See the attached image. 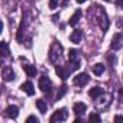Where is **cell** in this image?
Here are the masks:
<instances>
[{
	"label": "cell",
	"instance_id": "obj_12",
	"mask_svg": "<svg viewBox=\"0 0 123 123\" xmlns=\"http://www.w3.org/2000/svg\"><path fill=\"white\" fill-rule=\"evenodd\" d=\"M70 39H71V42H74V43H80L81 42V39H83V32L81 31H74L73 33H71V36H70Z\"/></svg>",
	"mask_w": 123,
	"mask_h": 123
},
{
	"label": "cell",
	"instance_id": "obj_13",
	"mask_svg": "<svg viewBox=\"0 0 123 123\" xmlns=\"http://www.w3.org/2000/svg\"><path fill=\"white\" fill-rule=\"evenodd\" d=\"M73 110H74L75 114H83V113L87 110V106H86L84 103H75L74 107H73Z\"/></svg>",
	"mask_w": 123,
	"mask_h": 123
},
{
	"label": "cell",
	"instance_id": "obj_8",
	"mask_svg": "<svg viewBox=\"0 0 123 123\" xmlns=\"http://www.w3.org/2000/svg\"><path fill=\"white\" fill-rule=\"evenodd\" d=\"M122 35L120 33H116L114 36H113V39H111V43H110V48L111 49H120V46H122Z\"/></svg>",
	"mask_w": 123,
	"mask_h": 123
},
{
	"label": "cell",
	"instance_id": "obj_25",
	"mask_svg": "<svg viewBox=\"0 0 123 123\" xmlns=\"http://www.w3.org/2000/svg\"><path fill=\"white\" fill-rule=\"evenodd\" d=\"M114 122H123V116H116L114 117Z\"/></svg>",
	"mask_w": 123,
	"mask_h": 123
},
{
	"label": "cell",
	"instance_id": "obj_7",
	"mask_svg": "<svg viewBox=\"0 0 123 123\" xmlns=\"http://www.w3.org/2000/svg\"><path fill=\"white\" fill-rule=\"evenodd\" d=\"M2 74H3V80L5 81H13L15 80V73H13L12 67H5Z\"/></svg>",
	"mask_w": 123,
	"mask_h": 123
},
{
	"label": "cell",
	"instance_id": "obj_21",
	"mask_svg": "<svg viewBox=\"0 0 123 123\" xmlns=\"http://www.w3.org/2000/svg\"><path fill=\"white\" fill-rule=\"evenodd\" d=\"M67 93V86L65 84H62V86H61V88H59V93L56 94V98L59 100V98H62V96Z\"/></svg>",
	"mask_w": 123,
	"mask_h": 123
},
{
	"label": "cell",
	"instance_id": "obj_10",
	"mask_svg": "<svg viewBox=\"0 0 123 123\" xmlns=\"http://www.w3.org/2000/svg\"><path fill=\"white\" fill-rule=\"evenodd\" d=\"M22 67H23V70H25V73H26V75H28V77H35V75L38 74V70L35 68V65L25 64V65H22Z\"/></svg>",
	"mask_w": 123,
	"mask_h": 123
},
{
	"label": "cell",
	"instance_id": "obj_27",
	"mask_svg": "<svg viewBox=\"0 0 123 123\" xmlns=\"http://www.w3.org/2000/svg\"><path fill=\"white\" fill-rule=\"evenodd\" d=\"M84 2H86V0H77V3H80V5H81V3H84Z\"/></svg>",
	"mask_w": 123,
	"mask_h": 123
},
{
	"label": "cell",
	"instance_id": "obj_24",
	"mask_svg": "<svg viewBox=\"0 0 123 123\" xmlns=\"http://www.w3.org/2000/svg\"><path fill=\"white\" fill-rule=\"evenodd\" d=\"M116 6L120 7V9H123V0H116Z\"/></svg>",
	"mask_w": 123,
	"mask_h": 123
},
{
	"label": "cell",
	"instance_id": "obj_2",
	"mask_svg": "<svg viewBox=\"0 0 123 123\" xmlns=\"http://www.w3.org/2000/svg\"><path fill=\"white\" fill-rule=\"evenodd\" d=\"M97 23H98V26L101 28V31H107V28H109V19H107V15H106V12L103 10V9H100L98 7V16H97Z\"/></svg>",
	"mask_w": 123,
	"mask_h": 123
},
{
	"label": "cell",
	"instance_id": "obj_17",
	"mask_svg": "<svg viewBox=\"0 0 123 123\" xmlns=\"http://www.w3.org/2000/svg\"><path fill=\"white\" fill-rule=\"evenodd\" d=\"M93 73H94L96 75H101V74L104 73V65H103V64H96V65H93Z\"/></svg>",
	"mask_w": 123,
	"mask_h": 123
},
{
	"label": "cell",
	"instance_id": "obj_4",
	"mask_svg": "<svg viewBox=\"0 0 123 123\" xmlns=\"http://www.w3.org/2000/svg\"><path fill=\"white\" fill-rule=\"evenodd\" d=\"M51 87H52V83H51L49 77L42 75V77L39 78V88H41L43 93H46V91H51Z\"/></svg>",
	"mask_w": 123,
	"mask_h": 123
},
{
	"label": "cell",
	"instance_id": "obj_18",
	"mask_svg": "<svg viewBox=\"0 0 123 123\" xmlns=\"http://www.w3.org/2000/svg\"><path fill=\"white\" fill-rule=\"evenodd\" d=\"M78 59V51L77 49H70V54H68V61L70 62H74V61Z\"/></svg>",
	"mask_w": 123,
	"mask_h": 123
},
{
	"label": "cell",
	"instance_id": "obj_14",
	"mask_svg": "<svg viewBox=\"0 0 123 123\" xmlns=\"http://www.w3.org/2000/svg\"><path fill=\"white\" fill-rule=\"evenodd\" d=\"M80 19H81V10H77V12L71 16V19H70V25H71V26H77V23L80 22Z\"/></svg>",
	"mask_w": 123,
	"mask_h": 123
},
{
	"label": "cell",
	"instance_id": "obj_16",
	"mask_svg": "<svg viewBox=\"0 0 123 123\" xmlns=\"http://www.w3.org/2000/svg\"><path fill=\"white\" fill-rule=\"evenodd\" d=\"M36 107L39 109V111L43 114V113H46V109H48V106H46V101L45 100H42V98H38L36 100Z\"/></svg>",
	"mask_w": 123,
	"mask_h": 123
},
{
	"label": "cell",
	"instance_id": "obj_1",
	"mask_svg": "<svg viewBox=\"0 0 123 123\" xmlns=\"http://www.w3.org/2000/svg\"><path fill=\"white\" fill-rule=\"evenodd\" d=\"M61 52H62V46L58 42H54L51 49H49V59L52 62H58V59L61 58Z\"/></svg>",
	"mask_w": 123,
	"mask_h": 123
},
{
	"label": "cell",
	"instance_id": "obj_23",
	"mask_svg": "<svg viewBox=\"0 0 123 123\" xmlns=\"http://www.w3.org/2000/svg\"><path fill=\"white\" fill-rule=\"evenodd\" d=\"M56 6H58V0H49V9H56Z\"/></svg>",
	"mask_w": 123,
	"mask_h": 123
},
{
	"label": "cell",
	"instance_id": "obj_22",
	"mask_svg": "<svg viewBox=\"0 0 123 123\" xmlns=\"http://www.w3.org/2000/svg\"><path fill=\"white\" fill-rule=\"evenodd\" d=\"M39 120H38V117H35V116H29L28 119H26V123H38Z\"/></svg>",
	"mask_w": 123,
	"mask_h": 123
},
{
	"label": "cell",
	"instance_id": "obj_6",
	"mask_svg": "<svg viewBox=\"0 0 123 123\" xmlns=\"http://www.w3.org/2000/svg\"><path fill=\"white\" fill-rule=\"evenodd\" d=\"M55 73L58 74V77H61L62 80H67V78L70 77V73H71V70H70V68H67V67H64V65H56V68H55Z\"/></svg>",
	"mask_w": 123,
	"mask_h": 123
},
{
	"label": "cell",
	"instance_id": "obj_20",
	"mask_svg": "<svg viewBox=\"0 0 123 123\" xmlns=\"http://www.w3.org/2000/svg\"><path fill=\"white\" fill-rule=\"evenodd\" d=\"M88 120H90V122H94V123H100V122H101V117H100L98 114H96V113H91V114L88 116Z\"/></svg>",
	"mask_w": 123,
	"mask_h": 123
},
{
	"label": "cell",
	"instance_id": "obj_15",
	"mask_svg": "<svg viewBox=\"0 0 123 123\" xmlns=\"http://www.w3.org/2000/svg\"><path fill=\"white\" fill-rule=\"evenodd\" d=\"M101 94H103V88H100V87H93V88L88 91V96L93 97V98H97V97H100Z\"/></svg>",
	"mask_w": 123,
	"mask_h": 123
},
{
	"label": "cell",
	"instance_id": "obj_9",
	"mask_svg": "<svg viewBox=\"0 0 123 123\" xmlns=\"http://www.w3.org/2000/svg\"><path fill=\"white\" fill-rule=\"evenodd\" d=\"M20 88L28 94V96H33L35 94V88H33V84L31 83V81H26V83H23L22 86H20Z\"/></svg>",
	"mask_w": 123,
	"mask_h": 123
},
{
	"label": "cell",
	"instance_id": "obj_19",
	"mask_svg": "<svg viewBox=\"0 0 123 123\" xmlns=\"http://www.w3.org/2000/svg\"><path fill=\"white\" fill-rule=\"evenodd\" d=\"M0 48H2V55H3V58H6V56H9V45L6 43V42H2L0 43Z\"/></svg>",
	"mask_w": 123,
	"mask_h": 123
},
{
	"label": "cell",
	"instance_id": "obj_5",
	"mask_svg": "<svg viewBox=\"0 0 123 123\" xmlns=\"http://www.w3.org/2000/svg\"><path fill=\"white\" fill-rule=\"evenodd\" d=\"M88 81H90V77H88V74H86V73L77 74V75L74 77V84H75V86H86Z\"/></svg>",
	"mask_w": 123,
	"mask_h": 123
},
{
	"label": "cell",
	"instance_id": "obj_3",
	"mask_svg": "<svg viewBox=\"0 0 123 123\" xmlns=\"http://www.w3.org/2000/svg\"><path fill=\"white\" fill-rule=\"evenodd\" d=\"M67 117H68L67 109H59V110H56V111L51 116L49 122H51V123H55V122H64V120H67Z\"/></svg>",
	"mask_w": 123,
	"mask_h": 123
},
{
	"label": "cell",
	"instance_id": "obj_26",
	"mask_svg": "<svg viewBox=\"0 0 123 123\" xmlns=\"http://www.w3.org/2000/svg\"><path fill=\"white\" fill-rule=\"evenodd\" d=\"M119 93H120V100L123 101V88H120V91H119Z\"/></svg>",
	"mask_w": 123,
	"mask_h": 123
},
{
	"label": "cell",
	"instance_id": "obj_11",
	"mask_svg": "<svg viewBox=\"0 0 123 123\" xmlns=\"http://www.w3.org/2000/svg\"><path fill=\"white\" fill-rule=\"evenodd\" d=\"M6 114H7L9 117H12V119H16L18 114H19V107H18V106H9V107L6 109Z\"/></svg>",
	"mask_w": 123,
	"mask_h": 123
},
{
	"label": "cell",
	"instance_id": "obj_28",
	"mask_svg": "<svg viewBox=\"0 0 123 123\" xmlns=\"http://www.w3.org/2000/svg\"><path fill=\"white\" fill-rule=\"evenodd\" d=\"M104 2H110V0H104Z\"/></svg>",
	"mask_w": 123,
	"mask_h": 123
}]
</instances>
